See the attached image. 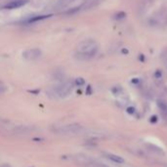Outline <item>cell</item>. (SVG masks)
Segmentation results:
<instances>
[{"mask_svg":"<svg viewBox=\"0 0 167 167\" xmlns=\"http://www.w3.org/2000/svg\"><path fill=\"white\" fill-rule=\"evenodd\" d=\"M98 51V44L93 39H86L77 45V54L76 58L80 60L91 59L96 55Z\"/></svg>","mask_w":167,"mask_h":167,"instance_id":"obj_1","label":"cell"},{"mask_svg":"<svg viewBox=\"0 0 167 167\" xmlns=\"http://www.w3.org/2000/svg\"><path fill=\"white\" fill-rule=\"evenodd\" d=\"M73 86H74V83L72 81L65 82L54 87V90H53L54 91V94L56 95V98H65V96H68L72 93Z\"/></svg>","mask_w":167,"mask_h":167,"instance_id":"obj_2","label":"cell"},{"mask_svg":"<svg viewBox=\"0 0 167 167\" xmlns=\"http://www.w3.org/2000/svg\"><path fill=\"white\" fill-rule=\"evenodd\" d=\"M82 130V127L78 124H69V125H65L62 126L60 128L56 129L55 132L59 134L63 135H72V134H77Z\"/></svg>","mask_w":167,"mask_h":167,"instance_id":"obj_3","label":"cell"},{"mask_svg":"<svg viewBox=\"0 0 167 167\" xmlns=\"http://www.w3.org/2000/svg\"><path fill=\"white\" fill-rule=\"evenodd\" d=\"M41 55H42V52L39 48H32V49H28L23 52L24 58L29 61L37 60L38 58H40Z\"/></svg>","mask_w":167,"mask_h":167,"instance_id":"obj_4","label":"cell"},{"mask_svg":"<svg viewBox=\"0 0 167 167\" xmlns=\"http://www.w3.org/2000/svg\"><path fill=\"white\" fill-rule=\"evenodd\" d=\"M28 3V0H13V1L6 4L5 9H10V10L18 9V8L23 7Z\"/></svg>","mask_w":167,"mask_h":167,"instance_id":"obj_5","label":"cell"},{"mask_svg":"<svg viewBox=\"0 0 167 167\" xmlns=\"http://www.w3.org/2000/svg\"><path fill=\"white\" fill-rule=\"evenodd\" d=\"M105 156H107L111 161L115 162V163H124V159H123L122 157L118 156V155H112V153H107V155H105Z\"/></svg>","mask_w":167,"mask_h":167,"instance_id":"obj_6","label":"cell"},{"mask_svg":"<svg viewBox=\"0 0 167 167\" xmlns=\"http://www.w3.org/2000/svg\"><path fill=\"white\" fill-rule=\"evenodd\" d=\"M52 17V15H38V16H34V17H32L28 21V23H36L38 21H42V20H45V19H48Z\"/></svg>","mask_w":167,"mask_h":167,"instance_id":"obj_7","label":"cell"},{"mask_svg":"<svg viewBox=\"0 0 167 167\" xmlns=\"http://www.w3.org/2000/svg\"><path fill=\"white\" fill-rule=\"evenodd\" d=\"M74 0H60V1L57 3L56 7L58 8V9H62V8H65L67 7L68 5H69L70 3H72Z\"/></svg>","mask_w":167,"mask_h":167,"instance_id":"obj_8","label":"cell"},{"mask_svg":"<svg viewBox=\"0 0 167 167\" xmlns=\"http://www.w3.org/2000/svg\"><path fill=\"white\" fill-rule=\"evenodd\" d=\"M114 17V19L115 20H123L126 17V13L125 12H123V11H120V12H117L115 15L113 16Z\"/></svg>","mask_w":167,"mask_h":167,"instance_id":"obj_9","label":"cell"},{"mask_svg":"<svg viewBox=\"0 0 167 167\" xmlns=\"http://www.w3.org/2000/svg\"><path fill=\"white\" fill-rule=\"evenodd\" d=\"M157 105H158V107L160 108V110L163 112V113H167V104L163 101H158L157 102Z\"/></svg>","mask_w":167,"mask_h":167,"instance_id":"obj_10","label":"cell"},{"mask_svg":"<svg viewBox=\"0 0 167 167\" xmlns=\"http://www.w3.org/2000/svg\"><path fill=\"white\" fill-rule=\"evenodd\" d=\"M74 84H75L76 86L81 87V86H83L85 84V81H84V79H83V78H77L76 80L74 81Z\"/></svg>","mask_w":167,"mask_h":167,"instance_id":"obj_11","label":"cell"},{"mask_svg":"<svg viewBox=\"0 0 167 167\" xmlns=\"http://www.w3.org/2000/svg\"><path fill=\"white\" fill-rule=\"evenodd\" d=\"M149 148L152 149V151H155L159 152V153H163V151H162L160 148H158L156 146H153V144H149Z\"/></svg>","mask_w":167,"mask_h":167,"instance_id":"obj_12","label":"cell"},{"mask_svg":"<svg viewBox=\"0 0 167 167\" xmlns=\"http://www.w3.org/2000/svg\"><path fill=\"white\" fill-rule=\"evenodd\" d=\"M162 76V73H161V71L160 70H157V71H155V78H160Z\"/></svg>","mask_w":167,"mask_h":167,"instance_id":"obj_13","label":"cell"},{"mask_svg":"<svg viewBox=\"0 0 167 167\" xmlns=\"http://www.w3.org/2000/svg\"><path fill=\"white\" fill-rule=\"evenodd\" d=\"M127 112H128L129 114H133L135 112V108L134 107H128L127 108Z\"/></svg>","mask_w":167,"mask_h":167,"instance_id":"obj_14","label":"cell"},{"mask_svg":"<svg viewBox=\"0 0 167 167\" xmlns=\"http://www.w3.org/2000/svg\"><path fill=\"white\" fill-rule=\"evenodd\" d=\"M3 91H5V87L0 86V94H1V93H3Z\"/></svg>","mask_w":167,"mask_h":167,"instance_id":"obj_15","label":"cell"},{"mask_svg":"<svg viewBox=\"0 0 167 167\" xmlns=\"http://www.w3.org/2000/svg\"><path fill=\"white\" fill-rule=\"evenodd\" d=\"M151 122H156V117L155 116H153L151 118Z\"/></svg>","mask_w":167,"mask_h":167,"instance_id":"obj_16","label":"cell"},{"mask_svg":"<svg viewBox=\"0 0 167 167\" xmlns=\"http://www.w3.org/2000/svg\"><path fill=\"white\" fill-rule=\"evenodd\" d=\"M122 53L123 54H127V53H128V50L125 49V48H123V49H122Z\"/></svg>","mask_w":167,"mask_h":167,"instance_id":"obj_17","label":"cell"},{"mask_svg":"<svg viewBox=\"0 0 167 167\" xmlns=\"http://www.w3.org/2000/svg\"><path fill=\"white\" fill-rule=\"evenodd\" d=\"M89 93H91V87L90 86L87 87V94H89Z\"/></svg>","mask_w":167,"mask_h":167,"instance_id":"obj_18","label":"cell"},{"mask_svg":"<svg viewBox=\"0 0 167 167\" xmlns=\"http://www.w3.org/2000/svg\"><path fill=\"white\" fill-rule=\"evenodd\" d=\"M133 83H139V79H133Z\"/></svg>","mask_w":167,"mask_h":167,"instance_id":"obj_19","label":"cell"}]
</instances>
